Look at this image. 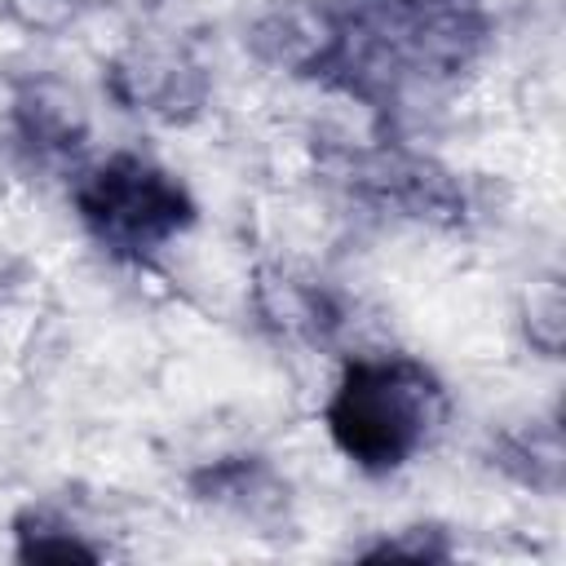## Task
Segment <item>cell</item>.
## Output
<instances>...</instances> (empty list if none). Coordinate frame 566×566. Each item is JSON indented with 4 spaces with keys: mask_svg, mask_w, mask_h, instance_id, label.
<instances>
[{
    "mask_svg": "<svg viewBox=\"0 0 566 566\" xmlns=\"http://www.w3.org/2000/svg\"><path fill=\"white\" fill-rule=\"evenodd\" d=\"M447 394L438 376L407 354H358L340 367L323 424L345 460L367 473L402 469L442 424Z\"/></svg>",
    "mask_w": 566,
    "mask_h": 566,
    "instance_id": "6da1fadb",
    "label": "cell"
},
{
    "mask_svg": "<svg viewBox=\"0 0 566 566\" xmlns=\"http://www.w3.org/2000/svg\"><path fill=\"white\" fill-rule=\"evenodd\" d=\"M71 203L84 230L106 252L128 261L155 256L195 226V199L186 181L137 150H115L88 164L71 190Z\"/></svg>",
    "mask_w": 566,
    "mask_h": 566,
    "instance_id": "7a4b0ae2",
    "label": "cell"
},
{
    "mask_svg": "<svg viewBox=\"0 0 566 566\" xmlns=\"http://www.w3.org/2000/svg\"><path fill=\"white\" fill-rule=\"evenodd\" d=\"M248 49L287 75L336 71L349 49V13L336 0H279L248 27Z\"/></svg>",
    "mask_w": 566,
    "mask_h": 566,
    "instance_id": "3957f363",
    "label": "cell"
},
{
    "mask_svg": "<svg viewBox=\"0 0 566 566\" xmlns=\"http://www.w3.org/2000/svg\"><path fill=\"white\" fill-rule=\"evenodd\" d=\"M111 93L128 111H146L159 119H186L203 102V71L164 44H137L111 66Z\"/></svg>",
    "mask_w": 566,
    "mask_h": 566,
    "instance_id": "277c9868",
    "label": "cell"
},
{
    "mask_svg": "<svg viewBox=\"0 0 566 566\" xmlns=\"http://www.w3.org/2000/svg\"><path fill=\"white\" fill-rule=\"evenodd\" d=\"M13 124L22 133L27 146H35L40 155H66L84 142L88 133V115L75 88H66L62 80H27L13 97Z\"/></svg>",
    "mask_w": 566,
    "mask_h": 566,
    "instance_id": "5b68a950",
    "label": "cell"
},
{
    "mask_svg": "<svg viewBox=\"0 0 566 566\" xmlns=\"http://www.w3.org/2000/svg\"><path fill=\"white\" fill-rule=\"evenodd\" d=\"M256 314L279 336H301V340H318L327 327H336L332 296L318 283L287 270H265L256 279Z\"/></svg>",
    "mask_w": 566,
    "mask_h": 566,
    "instance_id": "8992f818",
    "label": "cell"
},
{
    "mask_svg": "<svg viewBox=\"0 0 566 566\" xmlns=\"http://www.w3.org/2000/svg\"><path fill=\"white\" fill-rule=\"evenodd\" d=\"M495 464L531 486V491H544V495H557L562 491V478H566V447H562V429L553 420H531V424H517L509 433L495 438Z\"/></svg>",
    "mask_w": 566,
    "mask_h": 566,
    "instance_id": "52a82bcc",
    "label": "cell"
},
{
    "mask_svg": "<svg viewBox=\"0 0 566 566\" xmlns=\"http://www.w3.org/2000/svg\"><path fill=\"white\" fill-rule=\"evenodd\" d=\"M13 557L18 562H97L102 548L75 531L57 509L49 504H27L13 517Z\"/></svg>",
    "mask_w": 566,
    "mask_h": 566,
    "instance_id": "ba28073f",
    "label": "cell"
},
{
    "mask_svg": "<svg viewBox=\"0 0 566 566\" xmlns=\"http://www.w3.org/2000/svg\"><path fill=\"white\" fill-rule=\"evenodd\" d=\"M195 491L203 500H217V504H230L239 513H252L261 517L265 504H279V482L270 478L265 464H256L252 455H234V460H221L212 469H203L195 478Z\"/></svg>",
    "mask_w": 566,
    "mask_h": 566,
    "instance_id": "9c48e42d",
    "label": "cell"
},
{
    "mask_svg": "<svg viewBox=\"0 0 566 566\" xmlns=\"http://www.w3.org/2000/svg\"><path fill=\"white\" fill-rule=\"evenodd\" d=\"M522 332L531 340V349H539L544 358L562 354V336H566V296H562V279H535L526 301H522Z\"/></svg>",
    "mask_w": 566,
    "mask_h": 566,
    "instance_id": "30bf717a",
    "label": "cell"
},
{
    "mask_svg": "<svg viewBox=\"0 0 566 566\" xmlns=\"http://www.w3.org/2000/svg\"><path fill=\"white\" fill-rule=\"evenodd\" d=\"M4 4V13L22 27V31H31V35H57V31H66L75 18H80V9H84V0H0Z\"/></svg>",
    "mask_w": 566,
    "mask_h": 566,
    "instance_id": "8fae6325",
    "label": "cell"
},
{
    "mask_svg": "<svg viewBox=\"0 0 566 566\" xmlns=\"http://www.w3.org/2000/svg\"><path fill=\"white\" fill-rule=\"evenodd\" d=\"M363 557H371V562H385V557H411V562H442V557H451V544L442 539V531H438V526H407V531H398L394 539H385V544L367 548Z\"/></svg>",
    "mask_w": 566,
    "mask_h": 566,
    "instance_id": "7c38bea8",
    "label": "cell"
}]
</instances>
